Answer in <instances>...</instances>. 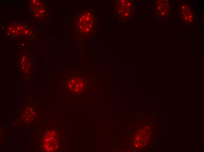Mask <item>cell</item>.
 I'll return each mask as SVG.
<instances>
[{"instance_id":"obj_9","label":"cell","mask_w":204,"mask_h":152,"mask_svg":"<svg viewBox=\"0 0 204 152\" xmlns=\"http://www.w3.org/2000/svg\"><path fill=\"white\" fill-rule=\"evenodd\" d=\"M163 4L162 3H157V11L159 12V13L160 14L161 16L166 15L167 13L166 11L168 12V7H166L167 6H165V5H164V6H163Z\"/></svg>"},{"instance_id":"obj_8","label":"cell","mask_w":204,"mask_h":152,"mask_svg":"<svg viewBox=\"0 0 204 152\" xmlns=\"http://www.w3.org/2000/svg\"><path fill=\"white\" fill-rule=\"evenodd\" d=\"M21 67L23 72L25 73L29 72L30 65L27 56L23 55L21 59Z\"/></svg>"},{"instance_id":"obj_6","label":"cell","mask_w":204,"mask_h":152,"mask_svg":"<svg viewBox=\"0 0 204 152\" xmlns=\"http://www.w3.org/2000/svg\"><path fill=\"white\" fill-rule=\"evenodd\" d=\"M8 32H11V34L12 36L15 37L21 36L19 33L20 32L22 35L26 33V32H28V31L24 28V27L18 25L16 26H10L9 27L8 29Z\"/></svg>"},{"instance_id":"obj_5","label":"cell","mask_w":204,"mask_h":152,"mask_svg":"<svg viewBox=\"0 0 204 152\" xmlns=\"http://www.w3.org/2000/svg\"><path fill=\"white\" fill-rule=\"evenodd\" d=\"M66 86L70 91L77 94L81 92L84 90L85 83L81 78L74 77L70 78L66 83Z\"/></svg>"},{"instance_id":"obj_4","label":"cell","mask_w":204,"mask_h":152,"mask_svg":"<svg viewBox=\"0 0 204 152\" xmlns=\"http://www.w3.org/2000/svg\"><path fill=\"white\" fill-rule=\"evenodd\" d=\"M114 5L115 13L118 17L123 21L130 20L132 17L135 10L134 1L131 0H117Z\"/></svg>"},{"instance_id":"obj_3","label":"cell","mask_w":204,"mask_h":152,"mask_svg":"<svg viewBox=\"0 0 204 152\" xmlns=\"http://www.w3.org/2000/svg\"><path fill=\"white\" fill-rule=\"evenodd\" d=\"M42 116L40 109L35 104L27 105L21 114L19 121L22 124L33 125L41 120Z\"/></svg>"},{"instance_id":"obj_2","label":"cell","mask_w":204,"mask_h":152,"mask_svg":"<svg viewBox=\"0 0 204 152\" xmlns=\"http://www.w3.org/2000/svg\"><path fill=\"white\" fill-rule=\"evenodd\" d=\"M41 150L54 152L59 147V137L57 132L52 129H47L41 134L39 143Z\"/></svg>"},{"instance_id":"obj_1","label":"cell","mask_w":204,"mask_h":152,"mask_svg":"<svg viewBox=\"0 0 204 152\" xmlns=\"http://www.w3.org/2000/svg\"><path fill=\"white\" fill-rule=\"evenodd\" d=\"M96 18L92 12L84 10L77 15L75 21V30L79 37H86L90 34L94 30Z\"/></svg>"},{"instance_id":"obj_7","label":"cell","mask_w":204,"mask_h":152,"mask_svg":"<svg viewBox=\"0 0 204 152\" xmlns=\"http://www.w3.org/2000/svg\"><path fill=\"white\" fill-rule=\"evenodd\" d=\"M181 15L183 18L187 22H190L192 20V15L190 8L186 6H183L181 8Z\"/></svg>"}]
</instances>
